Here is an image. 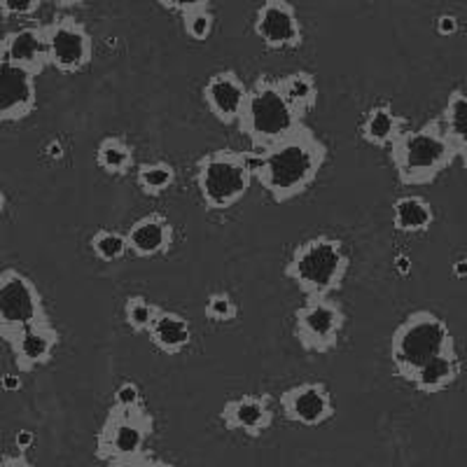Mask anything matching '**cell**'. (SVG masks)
Instances as JSON below:
<instances>
[{
	"instance_id": "cell-1",
	"label": "cell",
	"mask_w": 467,
	"mask_h": 467,
	"mask_svg": "<svg viewBox=\"0 0 467 467\" xmlns=\"http://www.w3.org/2000/svg\"><path fill=\"white\" fill-rule=\"evenodd\" d=\"M327 161V145L308 129L299 124L287 139L265 150H250L253 181L262 185L276 203H287L302 197L318 181Z\"/></svg>"
},
{
	"instance_id": "cell-2",
	"label": "cell",
	"mask_w": 467,
	"mask_h": 467,
	"mask_svg": "<svg viewBox=\"0 0 467 467\" xmlns=\"http://www.w3.org/2000/svg\"><path fill=\"white\" fill-rule=\"evenodd\" d=\"M350 269V255L335 236H314L292 250L287 260V281L299 287L304 297H327L344 287Z\"/></svg>"
},
{
	"instance_id": "cell-3",
	"label": "cell",
	"mask_w": 467,
	"mask_h": 467,
	"mask_svg": "<svg viewBox=\"0 0 467 467\" xmlns=\"http://www.w3.org/2000/svg\"><path fill=\"white\" fill-rule=\"evenodd\" d=\"M390 164L404 187L431 185L458 160L453 145L446 140L437 119L419 129H404L402 136L390 145Z\"/></svg>"
},
{
	"instance_id": "cell-4",
	"label": "cell",
	"mask_w": 467,
	"mask_h": 467,
	"mask_svg": "<svg viewBox=\"0 0 467 467\" xmlns=\"http://www.w3.org/2000/svg\"><path fill=\"white\" fill-rule=\"evenodd\" d=\"M236 124H239L241 136L250 140V148L265 150L287 139L299 124H304V119L285 101L278 87V78L260 75L248 87V96H245Z\"/></svg>"
},
{
	"instance_id": "cell-5",
	"label": "cell",
	"mask_w": 467,
	"mask_h": 467,
	"mask_svg": "<svg viewBox=\"0 0 467 467\" xmlns=\"http://www.w3.org/2000/svg\"><path fill=\"white\" fill-rule=\"evenodd\" d=\"M451 346L456 344H453L451 329L446 320L428 308H419L395 327L393 339H390V362L398 377L409 381L423 362Z\"/></svg>"
},
{
	"instance_id": "cell-6",
	"label": "cell",
	"mask_w": 467,
	"mask_h": 467,
	"mask_svg": "<svg viewBox=\"0 0 467 467\" xmlns=\"http://www.w3.org/2000/svg\"><path fill=\"white\" fill-rule=\"evenodd\" d=\"M253 166L250 152L213 150L197 161L199 197L208 211H229L250 192Z\"/></svg>"
},
{
	"instance_id": "cell-7",
	"label": "cell",
	"mask_w": 467,
	"mask_h": 467,
	"mask_svg": "<svg viewBox=\"0 0 467 467\" xmlns=\"http://www.w3.org/2000/svg\"><path fill=\"white\" fill-rule=\"evenodd\" d=\"M152 432L154 419L148 409H119L112 404L96 435V458L112 467H131L133 458L145 451Z\"/></svg>"
},
{
	"instance_id": "cell-8",
	"label": "cell",
	"mask_w": 467,
	"mask_h": 467,
	"mask_svg": "<svg viewBox=\"0 0 467 467\" xmlns=\"http://www.w3.org/2000/svg\"><path fill=\"white\" fill-rule=\"evenodd\" d=\"M40 320H49V314L36 281L15 266L0 271V339L7 344L19 329Z\"/></svg>"
},
{
	"instance_id": "cell-9",
	"label": "cell",
	"mask_w": 467,
	"mask_h": 467,
	"mask_svg": "<svg viewBox=\"0 0 467 467\" xmlns=\"http://www.w3.org/2000/svg\"><path fill=\"white\" fill-rule=\"evenodd\" d=\"M346 327V311L332 295L327 297H306L295 311L292 335L306 353L325 356L339 346Z\"/></svg>"
},
{
	"instance_id": "cell-10",
	"label": "cell",
	"mask_w": 467,
	"mask_h": 467,
	"mask_svg": "<svg viewBox=\"0 0 467 467\" xmlns=\"http://www.w3.org/2000/svg\"><path fill=\"white\" fill-rule=\"evenodd\" d=\"M43 28L47 43V66L57 68L58 73H82L94 61V37L75 16H58L57 22Z\"/></svg>"
},
{
	"instance_id": "cell-11",
	"label": "cell",
	"mask_w": 467,
	"mask_h": 467,
	"mask_svg": "<svg viewBox=\"0 0 467 467\" xmlns=\"http://www.w3.org/2000/svg\"><path fill=\"white\" fill-rule=\"evenodd\" d=\"M253 31L271 52L297 49L304 43L302 19L290 0H265L255 12Z\"/></svg>"
},
{
	"instance_id": "cell-12",
	"label": "cell",
	"mask_w": 467,
	"mask_h": 467,
	"mask_svg": "<svg viewBox=\"0 0 467 467\" xmlns=\"http://www.w3.org/2000/svg\"><path fill=\"white\" fill-rule=\"evenodd\" d=\"M37 75L15 66L0 47V124L22 122L37 106Z\"/></svg>"
},
{
	"instance_id": "cell-13",
	"label": "cell",
	"mask_w": 467,
	"mask_h": 467,
	"mask_svg": "<svg viewBox=\"0 0 467 467\" xmlns=\"http://www.w3.org/2000/svg\"><path fill=\"white\" fill-rule=\"evenodd\" d=\"M278 404L283 416L302 428H320L337 414L335 400L323 381H304L287 388L278 398Z\"/></svg>"
},
{
	"instance_id": "cell-14",
	"label": "cell",
	"mask_w": 467,
	"mask_h": 467,
	"mask_svg": "<svg viewBox=\"0 0 467 467\" xmlns=\"http://www.w3.org/2000/svg\"><path fill=\"white\" fill-rule=\"evenodd\" d=\"M58 344H61V335L52 325V320H40V323L28 325L7 341L19 374H31L36 372L37 367L47 365L54 353H57Z\"/></svg>"
},
{
	"instance_id": "cell-15",
	"label": "cell",
	"mask_w": 467,
	"mask_h": 467,
	"mask_svg": "<svg viewBox=\"0 0 467 467\" xmlns=\"http://www.w3.org/2000/svg\"><path fill=\"white\" fill-rule=\"evenodd\" d=\"M248 96V85L232 68L218 70L206 80L202 89V99L211 115L223 124H236L241 108Z\"/></svg>"
},
{
	"instance_id": "cell-16",
	"label": "cell",
	"mask_w": 467,
	"mask_h": 467,
	"mask_svg": "<svg viewBox=\"0 0 467 467\" xmlns=\"http://www.w3.org/2000/svg\"><path fill=\"white\" fill-rule=\"evenodd\" d=\"M220 420L227 431L244 432L245 437L265 435L274 425V411H271V398L269 395H244V398L229 400L220 411Z\"/></svg>"
},
{
	"instance_id": "cell-17",
	"label": "cell",
	"mask_w": 467,
	"mask_h": 467,
	"mask_svg": "<svg viewBox=\"0 0 467 467\" xmlns=\"http://www.w3.org/2000/svg\"><path fill=\"white\" fill-rule=\"evenodd\" d=\"M124 236H127L129 253L140 257V260L166 255L173 248L175 241L173 224L161 213H148L140 220H136L124 232Z\"/></svg>"
},
{
	"instance_id": "cell-18",
	"label": "cell",
	"mask_w": 467,
	"mask_h": 467,
	"mask_svg": "<svg viewBox=\"0 0 467 467\" xmlns=\"http://www.w3.org/2000/svg\"><path fill=\"white\" fill-rule=\"evenodd\" d=\"M0 47L15 66L40 75L47 68V43L43 26H22L0 37Z\"/></svg>"
},
{
	"instance_id": "cell-19",
	"label": "cell",
	"mask_w": 467,
	"mask_h": 467,
	"mask_svg": "<svg viewBox=\"0 0 467 467\" xmlns=\"http://www.w3.org/2000/svg\"><path fill=\"white\" fill-rule=\"evenodd\" d=\"M461 358H458L456 353V346H451V348L441 350L435 358L423 362V365L411 374L409 383H411L419 393L435 395L446 390L449 386H453V383L458 381V377H461Z\"/></svg>"
},
{
	"instance_id": "cell-20",
	"label": "cell",
	"mask_w": 467,
	"mask_h": 467,
	"mask_svg": "<svg viewBox=\"0 0 467 467\" xmlns=\"http://www.w3.org/2000/svg\"><path fill=\"white\" fill-rule=\"evenodd\" d=\"M152 341V346L166 356H181L182 350H187L194 339L192 332V323L182 314L175 311H164L160 308V314L154 316L152 325L145 332Z\"/></svg>"
},
{
	"instance_id": "cell-21",
	"label": "cell",
	"mask_w": 467,
	"mask_h": 467,
	"mask_svg": "<svg viewBox=\"0 0 467 467\" xmlns=\"http://www.w3.org/2000/svg\"><path fill=\"white\" fill-rule=\"evenodd\" d=\"M407 129V119L393 110L390 103H379L365 112L360 122V139L372 148L388 150Z\"/></svg>"
},
{
	"instance_id": "cell-22",
	"label": "cell",
	"mask_w": 467,
	"mask_h": 467,
	"mask_svg": "<svg viewBox=\"0 0 467 467\" xmlns=\"http://www.w3.org/2000/svg\"><path fill=\"white\" fill-rule=\"evenodd\" d=\"M435 224V208L419 194H404L393 203V227L400 234H425Z\"/></svg>"
},
{
	"instance_id": "cell-23",
	"label": "cell",
	"mask_w": 467,
	"mask_h": 467,
	"mask_svg": "<svg viewBox=\"0 0 467 467\" xmlns=\"http://www.w3.org/2000/svg\"><path fill=\"white\" fill-rule=\"evenodd\" d=\"M465 115H467V99L465 91L458 87L449 94V101H446L444 110L437 117V124H440L441 133L446 136V140L453 145L458 160L465 164L467 161V127H465Z\"/></svg>"
},
{
	"instance_id": "cell-24",
	"label": "cell",
	"mask_w": 467,
	"mask_h": 467,
	"mask_svg": "<svg viewBox=\"0 0 467 467\" xmlns=\"http://www.w3.org/2000/svg\"><path fill=\"white\" fill-rule=\"evenodd\" d=\"M278 87H281L292 110L297 112L302 119L318 106V80L308 70H295L290 75H283V78H278Z\"/></svg>"
},
{
	"instance_id": "cell-25",
	"label": "cell",
	"mask_w": 467,
	"mask_h": 467,
	"mask_svg": "<svg viewBox=\"0 0 467 467\" xmlns=\"http://www.w3.org/2000/svg\"><path fill=\"white\" fill-rule=\"evenodd\" d=\"M136 164L133 148L124 136H108L96 148V166L108 175H127Z\"/></svg>"
},
{
	"instance_id": "cell-26",
	"label": "cell",
	"mask_w": 467,
	"mask_h": 467,
	"mask_svg": "<svg viewBox=\"0 0 467 467\" xmlns=\"http://www.w3.org/2000/svg\"><path fill=\"white\" fill-rule=\"evenodd\" d=\"M136 182L145 197H161L175 185V169L169 161H145L136 169Z\"/></svg>"
},
{
	"instance_id": "cell-27",
	"label": "cell",
	"mask_w": 467,
	"mask_h": 467,
	"mask_svg": "<svg viewBox=\"0 0 467 467\" xmlns=\"http://www.w3.org/2000/svg\"><path fill=\"white\" fill-rule=\"evenodd\" d=\"M89 245L91 253L101 262H117L129 253L127 236H124V232H117V229H96L91 234Z\"/></svg>"
},
{
	"instance_id": "cell-28",
	"label": "cell",
	"mask_w": 467,
	"mask_h": 467,
	"mask_svg": "<svg viewBox=\"0 0 467 467\" xmlns=\"http://www.w3.org/2000/svg\"><path fill=\"white\" fill-rule=\"evenodd\" d=\"M157 314H160V306L143 295H133L124 302V323L136 335H145Z\"/></svg>"
},
{
	"instance_id": "cell-29",
	"label": "cell",
	"mask_w": 467,
	"mask_h": 467,
	"mask_svg": "<svg viewBox=\"0 0 467 467\" xmlns=\"http://www.w3.org/2000/svg\"><path fill=\"white\" fill-rule=\"evenodd\" d=\"M182 16V31L187 33L190 40L194 43H203L213 36V28H215V15L211 12V5L208 7H197V10L185 12Z\"/></svg>"
},
{
	"instance_id": "cell-30",
	"label": "cell",
	"mask_w": 467,
	"mask_h": 467,
	"mask_svg": "<svg viewBox=\"0 0 467 467\" xmlns=\"http://www.w3.org/2000/svg\"><path fill=\"white\" fill-rule=\"evenodd\" d=\"M203 311H206V318L215 325H229L239 316V306L227 292H213L211 297L206 299Z\"/></svg>"
},
{
	"instance_id": "cell-31",
	"label": "cell",
	"mask_w": 467,
	"mask_h": 467,
	"mask_svg": "<svg viewBox=\"0 0 467 467\" xmlns=\"http://www.w3.org/2000/svg\"><path fill=\"white\" fill-rule=\"evenodd\" d=\"M45 0H0V16L5 19H22V16H33Z\"/></svg>"
},
{
	"instance_id": "cell-32",
	"label": "cell",
	"mask_w": 467,
	"mask_h": 467,
	"mask_svg": "<svg viewBox=\"0 0 467 467\" xmlns=\"http://www.w3.org/2000/svg\"><path fill=\"white\" fill-rule=\"evenodd\" d=\"M115 407L119 409H139V407H145L143 402V393H140L139 383L133 381H124L117 386L115 390Z\"/></svg>"
},
{
	"instance_id": "cell-33",
	"label": "cell",
	"mask_w": 467,
	"mask_h": 467,
	"mask_svg": "<svg viewBox=\"0 0 467 467\" xmlns=\"http://www.w3.org/2000/svg\"><path fill=\"white\" fill-rule=\"evenodd\" d=\"M154 3L164 10L175 12V15H185L190 10H197V7L211 5V0H154Z\"/></svg>"
},
{
	"instance_id": "cell-34",
	"label": "cell",
	"mask_w": 467,
	"mask_h": 467,
	"mask_svg": "<svg viewBox=\"0 0 467 467\" xmlns=\"http://www.w3.org/2000/svg\"><path fill=\"white\" fill-rule=\"evenodd\" d=\"M435 31L441 37H451L461 31V22H458L456 15H440L435 22Z\"/></svg>"
},
{
	"instance_id": "cell-35",
	"label": "cell",
	"mask_w": 467,
	"mask_h": 467,
	"mask_svg": "<svg viewBox=\"0 0 467 467\" xmlns=\"http://www.w3.org/2000/svg\"><path fill=\"white\" fill-rule=\"evenodd\" d=\"M22 386V374H3V379H0V388H3L5 393H19Z\"/></svg>"
},
{
	"instance_id": "cell-36",
	"label": "cell",
	"mask_w": 467,
	"mask_h": 467,
	"mask_svg": "<svg viewBox=\"0 0 467 467\" xmlns=\"http://www.w3.org/2000/svg\"><path fill=\"white\" fill-rule=\"evenodd\" d=\"M33 444H36V435H33L31 431H19V432H16V435H15L16 451H24V453H26Z\"/></svg>"
},
{
	"instance_id": "cell-37",
	"label": "cell",
	"mask_w": 467,
	"mask_h": 467,
	"mask_svg": "<svg viewBox=\"0 0 467 467\" xmlns=\"http://www.w3.org/2000/svg\"><path fill=\"white\" fill-rule=\"evenodd\" d=\"M393 266L402 278L409 276V274H411V257H409L407 253H398V255H395Z\"/></svg>"
},
{
	"instance_id": "cell-38",
	"label": "cell",
	"mask_w": 467,
	"mask_h": 467,
	"mask_svg": "<svg viewBox=\"0 0 467 467\" xmlns=\"http://www.w3.org/2000/svg\"><path fill=\"white\" fill-rule=\"evenodd\" d=\"M28 467L31 465V461H28L26 456H24V451H19L16 456H3L0 458V467Z\"/></svg>"
},
{
	"instance_id": "cell-39",
	"label": "cell",
	"mask_w": 467,
	"mask_h": 467,
	"mask_svg": "<svg viewBox=\"0 0 467 467\" xmlns=\"http://www.w3.org/2000/svg\"><path fill=\"white\" fill-rule=\"evenodd\" d=\"M45 150H47L45 154H47L49 160H61V157H64V145L58 143V140H52Z\"/></svg>"
},
{
	"instance_id": "cell-40",
	"label": "cell",
	"mask_w": 467,
	"mask_h": 467,
	"mask_svg": "<svg viewBox=\"0 0 467 467\" xmlns=\"http://www.w3.org/2000/svg\"><path fill=\"white\" fill-rule=\"evenodd\" d=\"M49 3H52V5H57V7H61V10H70V7L85 5L87 0H49Z\"/></svg>"
},
{
	"instance_id": "cell-41",
	"label": "cell",
	"mask_w": 467,
	"mask_h": 467,
	"mask_svg": "<svg viewBox=\"0 0 467 467\" xmlns=\"http://www.w3.org/2000/svg\"><path fill=\"white\" fill-rule=\"evenodd\" d=\"M453 274H456V278L458 281H461V278H465L467 276V260H458L456 265H453Z\"/></svg>"
},
{
	"instance_id": "cell-42",
	"label": "cell",
	"mask_w": 467,
	"mask_h": 467,
	"mask_svg": "<svg viewBox=\"0 0 467 467\" xmlns=\"http://www.w3.org/2000/svg\"><path fill=\"white\" fill-rule=\"evenodd\" d=\"M5 206H7V197H5V192L0 190V218H3V213H5Z\"/></svg>"
}]
</instances>
